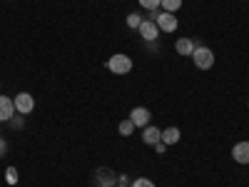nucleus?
<instances>
[{"instance_id":"nucleus-1","label":"nucleus","mask_w":249,"mask_h":187,"mask_svg":"<svg viewBox=\"0 0 249 187\" xmlns=\"http://www.w3.org/2000/svg\"><path fill=\"white\" fill-rule=\"evenodd\" d=\"M107 70L115 73V75H127V73L132 70V60H130L127 55L117 53V55H112V57L107 60Z\"/></svg>"},{"instance_id":"nucleus-2","label":"nucleus","mask_w":249,"mask_h":187,"mask_svg":"<svg viewBox=\"0 0 249 187\" xmlns=\"http://www.w3.org/2000/svg\"><path fill=\"white\" fill-rule=\"evenodd\" d=\"M192 60H195V65H197L199 70H210V68L214 65V53H212L210 48L199 45V48H195V53H192Z\"/></svg>"},{"instance_id":"nucleus-3","label":"nucleus","mask_w":249,"mask_h":187,"mask_svg":"<svg viewBox=\"0 0 249 187\" xmlns=\"http://www.w3.org/2000/svg\"><path fill=\"white\" fill-rule=\"evenodd\" d=\"M13 102H15V112L18 115H30L33 108H35V100H33L30 93H18Z\"/></svg>"},{"instance_id":"nucleus-4","label":"nucleus","mask_w":249,"mask_h":187,"mask_svg":"<svg viewBox=\"0 0 249 187\" xmlns=\"http://www.w3.org/2000/svg\"><path fill=\"white\" fill-rule=\"evenodd\" d=\"M140 35H142V40H147V43H152V40H157V35H160V28H157V23L155 20H144L142 18V23H140Z\"/></svg>"},{"instance_id":"nucleus-5","label":"nucleus","mask_w":249,"mask_h":187,"mask_svg":"<svg viewBox=\"0 0 249 187\" xmlns=\"http://www.w3.org/2000/svg\"><path fill=\"white\" fill-rule=\"evenodd\" d=\"M155 23H157V28L164 30V33H175V30H177V18H175V13H164V10H162V13L157 15Z\"/></svg>"},{"instance_id":"nucleus-6","label":"nucleus","mask_w":249,"mask_h":187,"mask_svg":"<svg viewBox=\"0 0 249 187\" xmlns=\"http://www.w3.org/2000/svg\"><path fill=\"white\" fill-rule=\"evenodd\" d=\"M160 140H162V130H160V128H155V125L142 128V142H144V145H152V148H155Z\"/></svg>"},{"instance_id":"nucleus-7","label":"nucleus","mask_w":249,"mask_h":187,"mask_svg":"<svg viewBox=\"0 0 249 187\" xmlns=\"http://www.w3.org/2000/svg\"><path fill=\"white\" fill-rule=\"evenodd\" d=\"M232 157H234V162H239V165H249V142H247V140L234 145V148H232Z\"/></svg>"},{"instance_id":"nucleus-8","label":"nucleus","mask_w":249,"mask_h":187,"mask_svg":"<svg viewBox=\"0 0 249 187\" xmlns=\"http://www.w3.org/2000/svg\"><path fill=\"white\" fill-rule=\"evenodd\" d=\"M150 110L147 108H135L132 112H130V120L135 122V128H147V122H150Z\"/></svg>"},{"instance_id":"nucleus-9","label":"nucleus","mask_w":249,"mask_h":187,"mask_svg":"<svg viewBox=\"0 0 249 187\" xmlns=\"http://www.w3.org/2000/svg\"><path fill=\"white\" fill-rule=\"evenodd\" d=\"M15 115V102L5 95H0V122H8Z\"/></svg>"},{"instance_id":"nucleus-10","label":"nucleus","mask_w":249,"mask_h":187,"mask_svg":"<svg viewBox=\"0 0 249 187\" xmlns=\"http://www.w3.org/2000/svg\"><path fill=\"white\" fill-rule=\"evenodd\" d=\"M97 185L100 187H115L117 185V175L112 170H107V168H100L97 170Z\"/></svg>"},{"instance_id":"nucleus-11","label":"nucleus","mask_w":249,"mask_h":187,"mask_svg":"<svg viewBox=\"0 0 249 187\" xmlns=\"http://www.w3.org/2000/svg\"><path fill=\"white\" fill-rule=\"evenodd\" d=\"M195 48H197V45L192 43V40H190V37H179V40H177V43H175V50H177L179 55H190V57H192V53H195Z\"/></svg>"},{"instance_id":"nucleus-12","label":"nucleus","mask_w":249,"mask_h":187,"mask_svg":"<svg viewBox=\"0 0 249 187\" xmlns=\"http://www.w3.org/2000/svg\"><path fill=\"white\" fill-rule=\"evenodd\" d=\"M162 142H164V145H177V142H179V130H177V128L162 130Z\"/></svg>"},{"instance_id":"nucleus-13","label":"nucleus","mask_w":249,"mask_h":187,"mask_svg":"<svg viewBox=\"0 0 249 187\" xmlns=\"http://www.w3.org/2000/svg\"><path fill=\"white\" fill-rule=\"evenodd\" d=\"M160 8H162L164 13H177V10L182 8V0H162Z\"/></svg>"},{"instance_id":"nucleus-14","label":"nucleus","mask_w":249,"mask_h":187,"mask_svg":"<svg viewBox=\"0 0 249 187\" xmlns=\"http://www.w3.org/2000/svg\"><path fill=\"white\" fill-rule=\"evenodd\" d=\"M117 130H120V135H122V137H130V135H132V130H135V122L127 117V120H122V122H120V128H117Z\"/></svg>"},{"instance_id":"nucleus-15","label":"nucleus","mask_w":249,"mask_h":187,"mask_svg":"<svg viewBox=\"0 0 249 187\" xmlns=\"http://www.w3.org/2000/svg\"><path fill=\"white\" fill-rule=\"evenodd\" d=\"M137 3H140V5L144 8V10H157L162 0H137Z\"/></svg>"},{"instance_id":"nucleus-16","label":"nucleus","mask_w":249,"mask_h":187,"mask_svg":"<svg viewBox=\"0 0 249 187\" xmlns=\"http://www.w3.org/2000/svg\"><path fill=\"white\" fill-rule=\"evenodd\" d=\"M140 23H142V15H137V13H130V15H127V25H130V28H135V30H137V28H140Z\"/></svg>"},{"instance_id":"nucleus-17","label":"nucleus","mask_w":249,"mask_h":187,"mask_svg":"<svg viewBox=\"0 0 249 187\" xmlns=\"http://www.w3.org/2000/svg\"><path fill=\"white\" fill-rule=\"evenodd\" d=\"M132 187H155V182H152V180H147V177H140V180H135V182H132Z\"/></svg>"},{"instance_id":"nucleus-18","label":"nucleus","mask_w":249,"mask_h":187,"mask_svg":"<svg viewBox=\"0 0 249 187\" xmlns=\"http://www.w3.org/2000/svg\"><path fill=\"white\" fill-rule=\"evenodd\" d=\"M8 182H10V185H15V182H18V172H15V168H10V170H8Z\"/></svg>"},{"instance_id":"nucleus-19","label":"nucleus","mask_w":249,"mask_h":187,"mask_svg":"<svg viewBox=\"0 0 249 187\" xmlns=\"http://www.w3.org/2000/svg\"><path fill=\"white\" fill-rule=\"evenodd\" d=\"M23 117H25V115H20V117H15V115H13V117H10L13 128H23Z\"/></svg>"},{"instance_id":"nucleus-20","label":"nucleus","mask_w":249,"mask_h":187,"mask_svg":"<svg viewBox=\"0 0 249 187\" xmlns=\"http://www.w3.org/2000/svg\"><path fill=\"white\" fill-rule=\"evenodd\" d=\"M155 150H157V152H160V155H164V150H167V145H164V142H162V140H160V142H157V145H155Z\"/></svg>"},{"instance_id":"nucleus-21","label":"nucleus","mask_w":249,"mask_h":187,"mask_svg":"<svg viewBox=\"0 0 249 187\" xmlns=\"http://www.w3.org/2000/svg\"><path fill=\"white\" fill-rule=\"evenodd\" d=\"M117 185H127V187H130V177H127V175H120V177H117Z\"/></svg>"},{"instance_id":"nucleus-22","label":"nucleus","mask_w":249,"mask_h":187,"mask_svg":"<svg viewBox=\"0 0 249 187\" xmlns=\"http://www.w3.org/2000/svg\"><path fill=\"white\" fill-rule=\"evenodd\" d=\"M5 150H8V142H5L3 137H0V157H3V155H5Z\"/></svg>"},{"instance_id":"nucleus-23","label":"nucleus","mask_w":249,"mask_h":187,"mask_svg":"<svg viewBox=\"0 0 249 187\" xmlns=\"http://www.w3.org/2000/svg\"><path fill=\"white\" fill-rule=\"evenodd\" d=\"M115 187H127V185H115Z\"/></svg>"}]
</instances>
